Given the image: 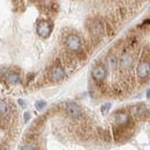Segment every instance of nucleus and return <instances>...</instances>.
<instances>
[{"instance_id":"f257e3e1","label":"nucleus","mask_w":150,"mask_h":150,"mask_svg":"<svg viewBox=\"0 0 150 150\" xmlns=\"http://www.w3.org/2000/svg\"><path fill=\"white\" fill-rule=\"evenodd\" d=\"M65 45L68 51L71 52H79L82 47V39L77 35H69L65 40Z\"/></svg>"},{"instance_id":"f03ea898","label":"nucleus","mask_w":150,"mask_h":150,"mask_svg":"<svg viewBox=\"0 0 150 150\" xmlns=\"http://www.w3.org/2000/svg\"><path fill=\"white\" fill-rule=\"evenodd\" d=\"M136 75L140 80H144L150 75V61L147 59H143L139 62L136 67Z\"/></svg>"},{"instance_id":"7ed1b4c3","label":"nucleus","mask_w":150,"mask_h":150,"mask_svg":"<svg viewBox=\"0 0 150 150\" xmlns=\"http://www.w3.org/2000/svg\"><path fill=\"white\" fill-rule=\"evenodd\" d=\"M89 30H90V34H91L93 38L98 39L102 36V34L104 33V24L98 19L91 20V22L89 24Z\"/></svg>"},{"instance_id":"20e7f679","label":"nucleus","mask_w":150,"mask_h":150,"mask_svg":"<svg viewBox=\"0 0 150 150\" xmlns=\"http://www.w3.org/2000/svg\"><path fill=\"white\" fill-rule=\"evenodd\" d=\"M52 33V24L47 21H39L37 24V34L43 38L49 37Z\"/></svg>"},{"instance_id":"39448f33","label":"nucleus","mask_w":150,"mask_h":150,"mask_svg":"<svg viewBox=\"0 0 150 150\" xmlns=\"http://www.w3.org/2000/svg\"><path fill=\"white\" fill-rule=\"evenodd\" d=\"M91 76L95 81L97 82H102L105 80L106 77V68L103 66V65H97L95 66L91 71Z\"/></svg>"},{"instance_id":"423d86ee","label":"nucleus","mask_w":150,"mask_h":150,"mask_svg":"<svg viewBox=\"0 0 150 150\" xmlns=\"http://www.w3.org/2000/svg\"><path fill=\"white\" fill-rule=\"evenodd\" d=\"M133 61H134V58L127 51H124L120 56V59H119V64H120L122 69H129L133 65Z\"/></svg>"},{"instance_id":"0eeeda50","label":"nucleus","mask_w":150,"mask_h":150,"mask_svg":"<svg viewBox=\"0 0 150 150\" xmlns=\"http://www.w3.org/2000/svg\"><path fill=\"white\" fill-rule=\"evenodd\" d=\"M50 76H51V80L54 81V82H59L61 81L64 77H65V71L61 66L56 65L51 68V72H50Z\"/></svg>"},{"instance_id":"6e6552de","label":"nucleus","mask_w":150,"mask_h":150,"mask_svg":"<svg viewBox=\"0 0 150 150\" xmlns=\"http://www.w3.org/2000/svg\"><path fill=\"white\" fill-rule=\"evenodd\" d=\"M66 111L68 113V115H71L72 118H79V117L82 114L81 108H80L76 103H74V102L67 103V105H66Z\"/></svg>"},{"instance_id":"1a4fd4ad","label":"nucleus","mask_w":150,"mask_h":150,"mask_svg":"<svg viewBox=\"0 0 150 150\" xmlns=\"http://www.w3.org/2000/svg\"><path fill=\"white\" fill-rule=\"evenodd\" d=\"M128 121H129V117H128V114L125 111H119V112H117L114 114V122L118 126L127 125Z\"/></svg>"},{"instance_id":"9d476101","label":"nucleus","mask_w":150,"mask_h":150,"mask_svg":"<svg viewBox=\"0 0 150 150\" xmlns=\"http://www.w3.org/2000/svg\"><path fill=\"white\" fill-rule=\"evenodd\" d=\"M106 66L110 71H114L118 67V58L113 53H110L106 58Z\"/></svg>"},{"instance_id":"9b49d317","label":"nucleus","mask_w":150,"mask_h":150,"mask_svg":"<svg viewBox=\"0 0 150 150\" xmlns=\"http://www.w3.org/2000/svg\"><path fill=\"white\" fill-rule=\"evenodd\" d=\"M132 113L135 118H144L147 115V108H144V106H134L132 109Z\"/></svg>"},{"instance_id":"f8f14e48","label":"nucleus","mask_w":150,"mask_h":150,"mask_svg":"<svg viewBox=\"0 0 150 150\" xmlns=\"http://www.w3.org/2000/svg\"><path fill=\"white\" fill-rule=\"evenodd\" d=\"M20 80H21V79H20L19 74H16V73H12V74L8 75V81H9L11 83H13V84L19 83Z\"/></svg>"},{"instance_id":"ddd939ff","label":"nucleus","mask_w":150,"mask_h":150,"mask_svg":"<svg viewBox=\"0 0 150 150\" xmlns=\"http://www.w3.org/2000/svg\"><path fill=\"white\" fill-rule=\"evenodd\" d=\"M8 112V105L6 102L0 99V115H5Z\"/></svg>"},{"instance_id":"4468645a","label":"nucleus","mask_w":150,"mask_h":150,"mask_svg":"<svg viewBox=\"0 0 150 150\" xmlns=\"http://www.w3.org/2000/svg\"><path fill=\"white\" fill-rule=\"evenodd\" d=\"M137 42H139V40H137V38L136 37H129L128 39H127V43H126V44H127L128 47L133 49V47H135V46L137 45Z\"/></svg>"},{"instance_id":"2eb2a0df","label":"nucleus","mask_w":150,"mask_h":150,"mask_svg":"<svg viewBox=\"0 0 150 150\" xmlns=\"http://www.w3.org/2000/svg\"><path fill=\"white\" fill-rule=\"evenodd\" d=\"M45 105H46V103H45L44 100H38V102H36V108H37V110H43Z\"/></svg>"},{"instance_id":"dca6fc26","label":"nucleus","mask_w":150,"mask_h":150,"mask_svg":"<svg viewBox=\"0 0 150 150\" xmlns=\"http://www.w3.org/2000/svg\"><path fill=\"white\" fill-rule=\"evenodd\" d=\"M110 108H111V104H104V105L102 106V113L105 114V113L110 110Z\"/></svg>"},{"instance_id":"f3484780","label":"nucleus","mask_w":150,"mask_h":150,"mask_svg":"<svg viewBox=\"0 0 150 150\" xmlns=\"http://www.w3.org/2000/svg\"><path fill=\"white\" fill-rule=\"evenodd\" d=\"M21 150H35V148H34V146H31V144H24V146L21 148Z\"/></svg>"},{"instance_id":"a211bd4d","label":"nucleus","mask_w":150,"mask_h":150,"mask_svg":"<svg viewBox=\"0 0 150 150\" xmlns=\"http://www.w3.org/2000/svg\"><path fill=\"white\" fill-rule=\"evenodd\" d=\"M29 118H30V113H28V112L24 113V121H25V122L29 120Z\"/></svg>"},{"instance_id":"6ab92c4d","label":"nucleus","mask_w":150,"mask_h":150,"mask_svg":"<svg viewBox=\"0 0 150 150\" xmlns=\"http://www.w3.org/2000/svg\"><path fill=\"white\" fill-rule=\"evenodd\" d=\"M147 97H148V98L150 99V89L148 90V91H147Z\"/></svg>"},{"instance_id":"aec40b11","label":"nucleus","mask_w":150,"mask_h":150,"mask_svg":"<svg viewBox=\"0 0 150 150\" xmlns=\"http://www.w3.org/2000/svg\"><path fill=\"white\" fill-rule=\"evenodd\" d=\"M0 150H5V149H4V148H1V147H0Z\"/></svg>"}]
</instances>
